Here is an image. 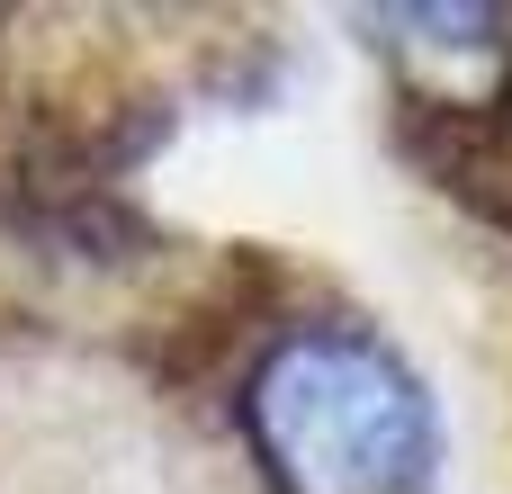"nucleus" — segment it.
<instances>
[{
  "label": "nucleus",
  "instance_id": "f257e3e1",
  "mask_svg": "<svg viewBox=\"0 0 512 494\" xmlns=\"http://www.w3.org/2000/svg\"><path fill=\"white\" fill-rule=\"evenodd\" d=\"M243 432H252L279 494H423L432 486V405H423L414 369L351 324L279 333L243 387Z\"/></svg>",
  "mask_w": 512,
  "mask_h": 494
},
{
  "label": "nucleus",
  "instance_id": "f03ea898",
  "mask_svg": "<svg viewBox=\"0 0 512 494\" xmlns=\"http://www.w3.org/2000/svg\"><path fill=\"white\" fill-rule=\"evenodd\" d=\"M387 135H396V153H405L432 189H450L459 207H477L486 225H504V234H512V117L495 108V99L396 90Z\"/></svg>",
  "mask_w": 512,
  "mask_h": 494
},
{
  "label": "nucleus",
  "instance_id": "7ed1b4c3",
  "mask_svg": "<svg viewBox=\"0 0 512 494\" xmlns=\"http://www.w3.org/2000/svg\"><path fill=\"white\" fill-rule=\"evenodd\" d=\"M495 108H504V117H512V63H504V90H495Z\"/></svg>",
  "mask_w": 512,
  "mask_h": 494
}]
</instances>
